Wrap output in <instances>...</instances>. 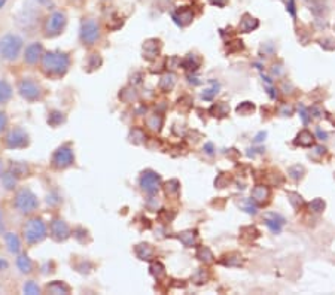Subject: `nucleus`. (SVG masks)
<instances>
[{
	"label": "nucleus",
	"mask_w": 335,
	"mask_h": 295,
	"mask_svg": "<svg viewBox=\"0 0 335 295\" xmlns=\"http://www.w3.org/2000/svg\"><path fill=\"white\" fill-rule=\"evenodd\" d=\"M18 93L20 96L27 101H36L42 97V88L37 82L32 79H21L18 82Z\"/></svg>",
	"instance_id": "nucleus-10"
},
{
	"label": "nucleus",
	"mask_w": 335,
	"mask_h": 295,
	"mask_svg": "<svg viewBox=\"0 0 335 295\" xmlns=\"http://www.w3.org/2000/svg\"><path fill=\"white\" fill-rule=\"evenodd\" d=\"M42 70L49 76H63L70 67V58L66 52L60 51H49L45 52L42 60Z\"/></svg>",
	"instance_id": "nucleus-1"
},
{
	"label": "nucleus",
	"mask_w": 335,
	"mask_h": 295,
	"mask_svg": "<svg viewBox=\"0 0 335 295\" xmlns=\"http://www.w3.org/2000/svg\"><path fill=\"white\" fill-rule=\"evenodd\" d=\"M9 170L14 171L18 178H21V176H27V174H29V165L26 163H11Z\"/></svg>",
	"instance_id": "nucleus-31"
},
{
	"label": "nucleus",
	"mask_w": 335,
	"mask_h": 295,
	"mask_svg": "<svg viewBox=\"0 0 335 295\" xmlns=\"http://www.w3.org/2000/svg\"><path fill=\"white\" fill-rule=\"evenodd\" d=\"M300 115H301L302 123H304V124H307V123L310 121V118H311V116H308V115H307V110H305V107H304V106L300 107Z\"/></svg>",
	"instance_id": "nucleus-41"
},
{
	"label": "nucleus",
	"mask_w": 335,
	"mask_h": 295,
	"mask_svg": "<svg viewBox=\"0 0 335 295\" xmlns=\"http://www.w3.org/2000/svg\"><path fill=\"white\" fill-rule=\"evenodd\" d=\"M6 268H8V261L5 258H0V271H3Z\"/></svg>",
	"instance_id": "nucleus-46"
},
{
	"label": "nucleus",
	"mask_w": 335,
	"mask_h": 295,
	"mask_svg": "<svg viewBox=\"0 0 335 295\" xmlns=\"http://www.w3.org/2000/svg\"><path fill=\"white\" fill-rule=\"evenodd\" d=\"M264 222H265V225L268 227V229L271 231V232H274V234H279L282 228H283V225H285V218L282 216V215H279V213H267L265 216H264Z\"/></svg>",
	"instance_id": "nucleus-14"
},
{
	"label": "nucleus",
	"mask_w": 335,
	"mask_h": 295,
	"mask_svg": "<svg viewBox=\"0 0 335 295\" xmlns=\"http://www.w3.org/2000/svg\"><path fill=\"white\" fill-rule=\"evenodd\" d=\"M218 88H219V85L216 84V85H213L212 88L204 90V91H203V94H201V97L204 98V100H212V98L215 97V94L218 93Z\"/></svg>",
	"instance_id": "nucleus-39"
},
{
	"label": "nucleus",
	"mask_w": 335,
	"mask_h": 295,
	"mask_svg": "<svg viewBox=\"0 0 335 295\" xmlns=\"http://www.w3.org/2000/svg\"><path fill=\"white\" fill-rule=\"evenodd\" d=\"M179 190H180V184L176 179H173V181H170V182L166 184V193H167L168 196L170 194H177Z\"/></svg>",
	"instance_id": "nucleus-37"
},
{
	"label": "nucleus",
	"mask_w": 335,
	"mask_h": 295,
	"mask_svg": "<svg viewBox=\"0 0 335 295\" xmlns=\"http://www.w3.org/2000/svg\"><path fill=\"white\" fill-rule=\"evenodd\" d=\"M5 229V224H3V213H2V209H0V231Z\"/></svg>",
	"instance_id": "nucleus-49"
},
{
	"label": "nucleus",
	"mask_w": 335,
	"mask_h": 295,
	"mask_svg": "<svg viewBox=\"0 0 335 295\" xmlns=\"http://www.w3.org/2000/svg\"><path fill=\"white\" fill-rule=\"evenodd\" d=\"M134 254L142 261H151L154 258V255H155V249L149 243H139L134 248Z\"/></svg>",
	"instance_id": "nucleus-15"
},
{
	"label": "nucleus",
	"mask_w": 335,
	"mask_h": 295,
	"mask_svg": "<svg viewBox=\"0 0 335 295\" xmlns=\"http://www.w3.org/2000/svg\"><path fill=\"white\" fill-rule=\"evenodd\" d=\"M265 137H267V133H265V131H261V133H259V134L255 137V142H256V143H259V142H262Z\"/></svg>",
	"instance_id": "nucleus-45"
},
{
	"label": "nucleus",
	"mask_w": 335,
	"mask_h": 295,
	"mask_svg": "<svg viewBox=\"0 0 335 295\" xmlns=\"http://www.w3.org/2000/svg\"><path fill=\"white\" fill-rule=\"evenodd\" d=\"M48 235V227L43 222L42 218L33 216L26 221L23 225V239L26 240L27 245H37L43 242Z\"/></svg>",
	"instance_id": "nucleus-2"
},
{
	"label": "nucleus",
	"mask_w": 335,
	"mask_h": 295,
	"mask_svg": "<svg viewBox=\"0 0 335 295\" xmlns=\"http://www.w3.org/2000/svg\"><path fill=\"white\" fill-rule=\"evenodd\" d=\"M100 24L97 20L94 18H87L81 23V32H79V36H81V40L84 45L87 46H91L94 45L99 39H100Z\"/></svg>",
	"instance_id": "nucleus-6"
},
{
	"label": "nucleus",
	"mask_w": 335,
	"mask_h": 295,
	"mask_svg": "<svg viewBox=\"0 0 335 295\" xmlns=\"http://www.w3.org/2000/svg\"><path fill=\"white\" fill-rule=\"evenodd\" d=\"M17 267H18V270H20L23 274H30V273L33 271L34 264L33 261L30 260L29 255L21 254V255L17 257Z\"/></svg>",
	"instance_id": "nucleus-20"
},
{
	"label": "nucleus",
	"mask_w": 335,
	"mask_h": 295,
	"mask_svg": "<svg viewBox=\"0 0 335 295\" xmlns=\"http://www.w3.org/2000/svg\"><path fill=\"white\" fill-rule=\"evenodd\" d=\"M174 85H176V75L171 73V72L166 73V75L160 79V84H158L160 90H163L164 93L171 91V90L174 88Z\"/></svg>",
	"instance_id": "nucleus-23"
},
{
	"label": "nucleus",
	"mask_w": 335,
	"mask_h": 295,
	"mask_svg": "<svg viewBox=\"0 0 335 295\" xmlns=\"http://www.w3.org/2000/svg\"><path fill=\"white\" fill-rule=\"evenodd\" d=\"M12 97V87L6 81H0V104Z\"/></svg>",
	"instance_id": "nucleus-29"
},
{
	"label": "nucleus",
	"mask_w": 335,
	"mask_h": 295,
	"mask_svg": "<svg viewBox=\"0 0 335 295\" xmlns=\"http://www.w3.org/2000/svg\"><path fill=\"white\" fill-rule=\"evenodd\" d=\"M255 110V104L253 103H250V101H244V103H241L238 107H237V112L240 113V115H250L252 112Z\"/></svg>",
	"instance_id": "nucleus-35"
},
{
	"label": "nucleus",
	"mask_w": 335,
	"mask_h": 295,
	"mask_svg": "<svg viewBox=\"0 0 335 295\" xmlns=\"http://www.w3.org/2000/svg\"><path fill=\"white\" fill-rule=\"evenodd\" d=\"M46 292H49V294H54V295L70 294V286L66 285L64 282L54 280V282H51V283H48V285H46Z\"/></svg>",
	"instance_id": "nucleus-21"
},
{
	"label": "nucleus",
	"mask_w": 335,
	"mask_h": 295,
	"mask_svg": "<svg viewBox=\"0 0 335 295\" xmlns=\"http://www.w3.org/2000/svg\"><path fill=\"white\" fill-rule=\"evenodd\" d=\"M314 143V136L308 130H302L298 133L297 139H295V145H300L302 148H308Z\"/></svg>",
	"instance_id": "nucleus-25"
},
{
	"label": "nucleus",
	"mask_w": 335,
	"mask_h": 295,
	"mask_svg": "<svg viewBox=\"0 0 335 295\" xmlns=\"http://www.w3.org/2000/svg\"><path fill=\"white\" fill-rule=\"evenodd\" d=\"M2 173H3V164H2V160H0V176H2Z\"/></svg>",
	"instance_id": "nucleus-50"
},
{
	"label": "nucleus",
	"mask_w": 335,
	"mask_h": 295,
	"mask_svg": "<svg viewBox=\"0 0 335 295\" xmlns=\"http://www.w3.org/2000/svg\"><path fill=\"white\" fill-rule=\"evenodd\" d=\"M36 2L43 5V6H52V0H36Z\"/></svg>",
	"instance_id": "nucleus-48"
},
{
	"label": "nucleus",
	"mask_w": 335,
	"mask_h": 295,
	"mask_svg": "<svg viewBox=\"0 0 335 295\" xmlns=\"http://www.w3.org/2000/svg\"><path fill=\"white\" fill-rule=\"evenodd\" d=\"M212 110H216L218 116H227L228 112H230V106H228L225 101H219V103H216V104L212 107Z\"/></svg>",
	"instance_id": "nucleus-36"
},
{
	"label": "nucleus",
	"mask_w": 335,
	"mask_h": 295,
	"mask_svg": "<svg viewBox=\"0 0 335 295\" xmlns=\"http://www.w3.org/2000/svg\"><path fill=\"white\" fill-rule=\"evenodd\" d=\"M6 127H8V116L3 110H0V133L6 130Z\"/></svg>",
	"instance_id": "nucleus-40"
},
{
	"label": "nucleus",
	"mask_w": 335,
	"mask_h": 295,
	"mask_svg": "<svg viewBox=\"0 0 335 295\" xmlns=\"http://www.w3.org/2000/svg\"><path fill=\"white\" fill-rule=\"evenodd\" d=\"M151 273H152L157 279H160L161 276H164V265H163L161 262H154V264L151 265Z\"/></svg>",
	"instance_id": "nucleus-38"
},
{
	"label": "nucleus",
	"mask_w": 335,
	"mask_h": 295,
	"mask_svg": "<svg viewBox=\"0 0 335 295\" xmlns=\"http://www.w3.org/2000/svg\"><path fill=\"white\" fill-rule=\"evenodd\" d=\"M14 207L21 213V215H32L39 207V198L29 188H21L15 193L14 197Z\"/></svg>",
	"instance_id": "nucleus-4"
},
{
	"label": "nucleus",
	"mask_w": 335,
	"mask_h": 295,
	"mask_svg": "<svg viewBox=\"0 0 335 295\" xmlns=\"http://www.w3.org/2000/svg\"><path fill=\"white\" fill-rule=\"evenodd\" d=\"M67 24V17L63 11H54L49 14L43 24V32L46 37H55L61 34Z\"/></svg>",
	"instance_id": "nucleus-5"
},
{
	"label": "nucleus",
	"mask_w": 335,
	"mask_h": 295,
	"mask_svg": "<svg viewBox=\"0 0 335 295\" xmlns=\"http://www.w3.org/2000/svg\"><path fill=\"white\" fill-rule=\"evenodd\" d=\"M182 66H183L186 70H192V72H195V70L200 67V58H197L195 54H189V55L182 62Z\"/></svg>",
	"instance_id": "nucleus-28"
},
{
	"label": "nucleus",
	"mask_w": 335,
	"mask_h": 295,
	"mask_svg": "<svg viewBox=\"0 0 335 295\" xmlns=\"http://www.w3.org/2000/svg\"><path fill=\"white\" fill-rule=\"evenodd\" d=\"M64 120H66V116H64L63 112L54 110V112H51V115L48 116V124H49L51 127H58L61 123H64Z\"/></svg>",
	"instance_id": "nucleus-30"
},
{
	"label": "nucleus",
	"mask_w": 335,
	"mask_h": 295,
	"mask_svg": "<svg viewBox=\"0 0 335 295\" xmlns=\"http://www.w3.org/2000/svg\"><path fill=\"white\" fill-rule=\"evenodd\" d=\"M171 18L179 27H186L194 21V12H192V9L183 6V8H179V9L173 11Z\"/></svg>",
	"instance_id": "nucleus-12"
},
{
	"label": "nucleus",
	"mask_w": 335,
	"mask_h": 295,
	"mask_svg": "<svg viewBox=\"0 0 335 295\" xmlns=\"http://www.w3.org/2000/svg\"><path fill=\"white\" fill-rule=\"evenodd\" d=\"M197 258H198L201 262H204V264H210V262L215 261V257H213L212 251H210L207 246H200V248L197 249Z\"/></svg>",
	"instance_id": "nucleus-26"
},
{
	"label": "nucleus",
	"mask_w": 335,
	"mask_h": 295,
	"mask_svg": "<svg viewBox=\"0 0 335 295\" xmlns=\"http://www.w3.org/2000/svg\"><path fill=\"white\" fill-rule=\"evenodd\" d=\"M5 3H6V0H0V9H2V6H3Z\"/></svg>",
	"instance_id": "nucleus-51"
},
{
	"label": "nucleus",
	"mask_w": 335,
	"mask_h": 295,
	"mask_svg": "<svg viewBox=\"0 0 335 295\" xmlns=\"http://www.w3.org/2000/svg\"><path fill=\"white\" fill-rule=\"evenodd\" d=\"M204 151H206L207 155H213V145L212 143H206L204 145Z\"/></svg>",
	"instance_id": "nucleus-43"
},
{
	"label": "nucleus",
	"mask_w": 335,
	"mask_h": 295,
	"mask_svg": "<svg viewBox=\"0 0 335 295\" xmlns=\"http://www.w3.org/2000/svg\"><path fill=\"white\" fill-rule=\"evenodd\" d=\"M103 2H104V0H103Z\"/></svg>",
	"instance_id": "nucleus-52"
},
{
	"label": "nucleus",
	"mask_w": 335,
	"mask_h": 295,
	"mask_svg": "<svg viewBox=\"0 0 335 295\" xmlns=\"http://www.w3.org/2000/svg\"><path fill=\"white\" fill-rule=\"evenodd\" d=\"M139 185L143 193H146L149 196H155V194H158V191L161 188V176L154 170H145L140 174Z\"/></svg>",
	"instance_id": "nucleus-7"
},
{
	"label": "nucleus",
	"mask_w": 335,
	"mask_h": 295,
	"mask_svg": "<svg viewBox=\"0 0 335 295\" xmlns=\"http://www.w3.org/2000/svg\"><path fill=\"white\" fill-rule=\"evenodd\" d=\"M177 239H179L186 248H192V246L197 243V231H192V229L182 231V232H179Z\"/></svg>",
	"instance_id": "nucleus-24"
},
{
	"label": "nucleus",
	"mask_w": 335,
	"mask_h": 295,
	"mask_svg": "<svg viewBox=\"0 0 335 295\" xmlns=\"http://www.w3.org/2000/svg\"><path fill=\"white\" fill-rule=\"evenodd\" d=\"M43 45L39 43V42H34V43H30L26 51H24V62L27 65H36L37 62L42 60L43 57Z\"/></svg>",
	"instance_id": "nucleus-13"
},
{
	"label": "nucleus",
	"mask_w": 335,
	"mask_h": 295,
	"mask_svg": "<svg viewBox=\"0 0 335 295\" xmlns=\"http://www.w3.org/2000/svg\"><path fill=\"white\" fill-rule=\"evenodd\" d=\"M29 133L21 127H14L6 133L5 145L8 149H21L29 145Z\"/></svg>",
	"instance_id": "nucleus-8"
},
{
	"label": "nucleus",
	"mask_w": 335,
	"mask_h": 295,
	"mask_svg": "<svg viewBox=\"0 0 335 295\" xmlns=\"http://www.w3.org/2000/svg\"><path fill=\"white\" fill-rule=\"evenodd\" d=\"M23 292L27 295H39L40 294V288H39V285L34 280H29V282L24 283Z\"/></svg>",
	"instance_id": "nucleus-34"
},
{
	"label": "nucleus",
	"mask_w": 335,
	"mask_h": 295,
	"mask_svg": "<svg viewBox=\"0 0 335 295\" xmlns=\"http://www.w3.org/2000/svg\"><path fill=\"white\" fill-rule=\"evenodd\" d=\"M317 136H319V137H320V139H322V140H326V139H328V134H326V133H325V131H322V130H320V129H319V130H317Z\"/></svg>",
	"instance_id": "nucleus-47"
},
{
	"label": "nucleus",
	"mask_w": 335,
	"mask_h": 295,
	"mask_svg": "<svg viewBox=\"0 0 335 295\" xmlns=\"http://www.w3.org/2000/svg\"><path fill=\"white\" fill-rule=\"evenodd\" d=\"M49 234L55 242H66L70 237V228L61 218H54L49 224Z\"/></svg>",
	"instance_id": "nucleus-11"
},
{
	"label": "nucleus",
	"mask_w": 335,
	"mask_h": 295,
	"mask_svg": "<svg viewBox=\"0 0 335 295\" xmlns=\"http://www.w3.org/2000/svg\"><path fill=\"white\" fill-rule=\"evenodd\" d=\"M5 242L8 246V251L11 254H20L21 251V240L15 232H6L5 234Z\"/></svg>",
	"instance_id": "nucleus-19"
},
{
	"label": "nucleus",
	"mask_w": 335,
	"mask_h": 295,
	"mask_svg": "<svg viewBox=\"0 0 335 295\" xmlns=\"http://www.w3.org/2000/svg\"><path fill=\"white\" fill-rule=\"evenodd\" d=\"M286 6H288V11L291 12V15L295 17V0H289V3Z\"/></svg>",
	"instance_id": "nucleus-42"
},
{
	"label": "nucleus",
	"mask_w": 335,
	"mask_h": 295,
	"mask_svg": "<svg viewBox=\"0 0 335 295\" xmlns=\"http://www.w3.org/2000/svg\"><path fill=\"white\" fill-rule=\"evenodd\" d=\"M146 126H148V129H151L152 131H160L161 127H163V116H161V115H157V113L151 115V116L146 120Z\"/></svg>",
	"instance_id": "nucleus-27"
},
{
	"label": "nucleus",
	"mask_w": 335,
	"mask_h": 295,
	"mask_svg": "<svg viewBox=\"0 0 335 295\" xmlns=\"http://www.w3.org/2000/svg\"><path fill=\"white\" fill-rule=\"evenodd\" d=\"M268 198H270V188L265 187V185H256V187L252 190L250 200H252L255 204H264V203H267Z\"/></svg>",
	"instance_id": "nucleus-16"
},
{
	"label": "nucleus",
	"mask_w": 335,
	"mask_h": 295,
	"mask_svg": "<svg viewBox=\"0 0 335 295\" xmlns=\"http://www.w3.org/2000/svg\"><path fill=\"white\" fill-rule=\"evenodd\" d=\"M227 2H228V0H210L212 5H216V6H219V8H224V6L227 5Z\"/></svg>",
	"instance_id": "nucleus-44"
},
{
	"label": "nucleus",
	"mask_w": 335,
	"mask_h": 295,
	"mask_svg": "<svg viewBox=\"0 0 335 295\" xmlns=\"http://www.w3.org/2000/svg\"><path fill=\"white\" fill-rule=\"evenodd\" d=\"M325 207H326V204H325V201H323L322 198H314V200L308 204L310 212H311V213H316V215L322 213V212L325 210Z\"/></svg>",
	"instance_id": "nucleus-32"
},
{
	"label": "nucleus",
	"mask_w": 335,
	"mask_h": 295,
	"mask_svg": "<svg viewBox=\"0 0 335 295\" xmlns=\"http://www.w3.org/2000/svg\"><path fill=\"white\" fill-rule=\"evenodd\" d=\"M160 54V40L149 39L143 43V57L148 60L157 58Z\"/></svg>",
	"instance_id": "nucleus-17"
},
{
	"label": "nucleus",
	"mask_w": 335,
	"mask_h": 295,
	"mask_svg": "<svg viewBox=\"0 0 335 295\" xmlns=\"http://www.w3.org/2000/svg\"><path fill=\"white\" fill-rule=\"evenodd\" d=\"M288 173H289V176H291L294 181H300V179H302V176L305 174V168H304L302 165H300V164H297V165L289 167Z\"/></svg>",
	"instance_id": "nucleus-33"
},
{
	"label": "nucleus",
	"mask_w": 335,
	"mask_h": 295,
	"mask_svg": "<svg viewBox=\"0 0 335 295\" xmlns=\"http://www.w3.org/2000/svg\"><path fill=\"white\" fill-rule=\"evenodd\" d=\"M75 163V154H73V149L70 146H60L54 154H52V158H51V164L54 168H58V170H63L70 167L72 164Z\"/></svg>",
	"instance_id": "nucleus-9"
},
{
	"label": "nucleus",
	"mask_w": 335,
	"mask_h": 295,
	"mask_svg": "<svg viewBox=\"0 0 335 295\" xmlns=\"http://www.w3.org/2000/svg\"><path fill=\"white\" fill-rule=\"evenodd\" d=\"M18 179H20V178H18L14 171H11V170L3 171L2 176H0L2 187H3L6 191H14V190L17 188V185H18Z\"/></svg>",
	"instance_id": "nucleus-18"
},
{
	"label": "nucleus",
	"mask_w": 335,
	"mask_h": 295,
	"mask_svg": "<svg viewBox=\"0 0 335 295\" xmlns=\"http://www.w3.org/2000/svg\"><path fill=\"white\" fill-rule=\"evenodd\" d=\"M258 26H259V23H258V20L256 18H253L252 15H249V14H244L243 15V20L240 21V30L244 33H249L252 32V30H255V29H258Z\"/></svg>",
	"instance_id": "nucleus-22"
},
{
	"label": "nucleus",
	"mask_w": 335,
	"mask_h": 295,
	"mask_svg": "<svg viewBox=\"0 0 335 295\" xmlns=\"http://www.w3.org/2000/svg\"><path fill=\"white\" fill-rule=\"evenodd\" d=\"M23 39L18 34L8 33L0 37V57L6 62H15L23 49Z\"/></svg>",
	"instance_id": "nucleus-3"
}]
</instances>
